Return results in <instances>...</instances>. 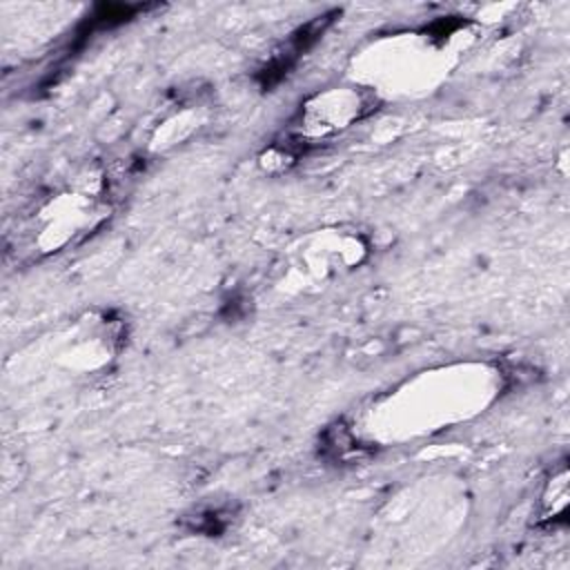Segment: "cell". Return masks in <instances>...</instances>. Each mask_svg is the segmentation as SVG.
I'll list each match as a JSON object with an SVG mask.
<instances>
[{"mask_svg": "<svg viewBox=\"0 0 570 570\" xmlns=\"http://www.w3.org/2000/svg\"><path fill=\"white\" fill-rule=\"evenodd\" d=\"M570 503V490H568V468L561 465L559 472H554L543 490L541 497V519L546 521H557L563 519L566 510Z\"/></svg>", "mask_w": 570, "mask_h": 570, "instance_id": "cell-3", "label": "cell"}, {"mask_svg": "<svg viewBox=\"0 0 570 570\" xmlns=\"http://www.w3.org/2000/svg\"><path fill=\"white\" fill-rule=\"evenodd\" d=\"M372 109V96L358 87H334L314 94L301 105L296 118V138L316 142L332 138Z\"/></svg>", "mask_w": 570, "mask_h": 570, "instance_id": "cell-2", "label": "cell"}, {"mask_svg": "<svg viewBox=\"0 0 570 570\" xmlns=\"http://www.w3.org/2000/svg\"><path fill=\"white\" fill-rule=\"evenodd\" d=\"M109 218V203L94 185H69L36 203L16 243L36 256H49L85 240Z\"/></svg>", "mask_w": 570, "mask_h": 570, "instance_id": "cell-1", "label": "cell"}]
</instances>
